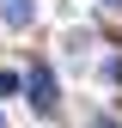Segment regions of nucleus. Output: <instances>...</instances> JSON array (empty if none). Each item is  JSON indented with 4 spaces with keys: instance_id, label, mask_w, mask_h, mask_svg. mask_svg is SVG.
I'll use <instances>...</instances> for the list:
<instances>
[{
    "instance_id": "423d86ee",
    "label": "nucleus",
    "mask_w": 122,
    "mask_h": 128,
    "mask_svg": "<svg viewBox=\"0 0 122 128\" xmlns=\"http://www.w3.org/2000/svg\"><path fill=\"white\" fill-rule=\"evenodd\" d=\"M0 128H6V116H0Z\"/></svg>"
},
{
    "instance_id": "20e7f679",
    "label": "nucleus",
    "mask_w": 122,
    "mask_h": 128,
    "mask_svg": "<svg viewBox=\"0 0 122 128\" xmlns=\"http://www.w3.org/2000/svg\"><path fill=\"white\" fill-rule=\"evenodd\" d=\"M104 6H122V0H104Z\"/></svg>"
},
{
    "instance_id": "7ed1b4c3",
    "label": "nucleus",
    "mask_w": 122,
    "mask_h": 128,
    "mask_svg": "<svg viewBox=\"0 0 122 128\" xmlns=\"http://www.w3.org/2000/svg\"><path fill=\"white\" fill-rule=\"evenodd\" d=\"M18 86H24L18 73H6V67H0V98H6V92H18Z\"/></svg>"
},
{
    "instance_id": "f03ea898",
    "label": "nucleus",
    "mask_w": 122,
    "mask_h": 128,
    "mask_svg": "<svg viewBox=\"0 0 122 128\" xmlns=\"http://www.w3.org/2000/svg\"><path fill=\"white\" fill-rule=\"evenodd\" d=\"M0 18H6L12 30H24L30 18H37V0H0Z\"/></svg>"
},
{
    "instance_id": "f257e3e1",
    "label": "nucleus",
    "mask_w": 122,
    "mask_h": 128,
    "mask_svg": "<svg viewBox=\"0 0 122 128\" xmlns=\"http://www.w3.org/2000/svg\"><path fill=\"white\" fill-rule=\"evenodd\" d=\"M24 98L37 116H55V104H61V92H55V73H49V61H30V73H24Z\"/></svg>"
},
{
    "instance_id": "39448f33",
    "label": "nucleus",
    "mask_w": 122,
    "mask_h": 128,
    "mask_svg": "<svg viewBox=\"0 0 122 128\" xmlns=\"http://www.w3.org/2000/svg\"><path fill=\"white\" fill-rule=\"evenodd\" d=\"M98 128H116V122H98Z\"/></svg>"
}]
</instances>
